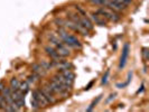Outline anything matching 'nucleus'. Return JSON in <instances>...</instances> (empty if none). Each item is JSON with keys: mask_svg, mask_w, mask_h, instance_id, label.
<instances>
[{"mask_svg": "<svg viewBox=\"0 0 149 112\" xmlns=\"http://www.w3.org/2000/svg\"><path fill=\"white\" fill-rule=\"evenodd\" d=\"M95 12H98L99 15H101L107 21L109 20V21H112V23H118V21L121 19V16H120L119 12L113 11V10L107 8V7H101V8L98 9Z\"/></svg>", "mask_w": 149, "mask_h": 112, "instance_id": "obj_1", "label": "nucleus"}, {"mask_svg": "<svg viewBox=\"0 0 149 112\" xmlns=\"http://www.w3.org/2000/svg\"><path fill=\"white\" fill-rule=\"evenodd\" d=\"M62 42L66 45L67 47H71V48H81L82 47V44L81 42L75 37L74 35H71L66 33L62 38Z\"/></svg>", "mask_w": 149, "mask_h": 112, "instance_id": "obj_2", "label": "nucleus"}, {"mask_svg": "<svg viewBox=\"0 0 149 112\" xmlns=\"http://www.w3.org/2000/svg\"><path fill=\"white\" fill-rule=\"evenodd\" d=\"M129 52H130V45L129 43H126L123 45V48H122V54H121V57H120V62H119V69H122L127 64V60L129 57Z\"/></svg>", "mask_w": 149, "mask_h": 112, "instance_id": "obj_3", "label": "nucleus"}, {"mask_svg": "<svg viewBox=\"0 0 149 112\" xmlns=\"http://www.w3.org/2000/svg\"><path fill=\"white\" fill-rule=\"evenodd\" d=\"M33 96L32 98H35V99H37V101H38V103L41 105V108H44V107H47L48 105V101L46 100V98L44 96V94L41 93V91L39 89H35L33 90Z\"/></svg>", "mask_w": 149, "mask_h": 112, "instance_id": "obj_4", "label": "nucleus"}, {"mask_svg": "<svg viewBox=\"0 0 149 112\" xmlns=\"http://www.w3.org/2000/svg\"><path fill=\"white\" fill-rule=\"evenodd\" d=\"M106 7L111 9V10H113V11H117V12H121V11H123V10H126V9L128 8L127 6L121 5V3L117 2V1H113V0H108Z\"/></svg>", "mask_w": 149, "mask_h": 112, "instance_id": "obj_5", "label": "nucleus"}, {"mask_svg": "<svg viewBox=\"0 0 149 112\" xmlns=\"http://www.w3.org/2000/svg\"><path fill=\"white\" fill-rule=\"evenodd\" d=\"M41 93L44 94V96L46 98V100L48 101V103L50 104H55L56 102H57V99H56V96H55V94L50 91V89H47L46 86L43 85V87L41 89Z\"/></svg>", "mask_w": 149, "mask_h": 112, "instance_id": "obj_6", "label": "nucleus"}, {"mask_svg": "<svg viewBox=\"0 0 149 112\" xmlns=\"http://www.w3.org/2000/svg\"><path fill=\"white\" fill-rule=\"evenodd\" d=\"M90 18H91L92 23L98 25V26H106L107 25V20L102 17L101 15H99L98 12H92L90 15Z\"/></svg>", "mask_w": 149, "mask_h": 112, "instance_id": "obj_7", "label": "nucleus"}, {"mask_svg": "<svg viewBox=\"0 0 149 112\" xmlns=\"http://www.w3.org/2000/svg\"><path fill=\"white\" fill-rule=\"evenodd\" d=\"M79 24H81L85 29H88L89 32H91V30H93V28H94V26H93V23L91 21V19L90 18H88L86 16H81L80 15V20H79Z\"/></svg>", "mask_w": 149, "mask_h": 112, "instance_id": "obj_8", "label": "nucleus"}, {"mask_svg": "<svg viewBox=\"0 0 149 112\" xmlns=\"http://www.w3.org/2000/svg\"><path fill=\"white\" fill-rule=\"evenodd\" d=\"M44 49H45V53L50 57V60H63V58L58 55V53L55 47H53V46H45Z\"/></svg>", "mask_w": 149, "mask_h": 112, "instance_id": "obj_9", "label": "nucleus"}, {"mask_svg": "<svg viewBox=\"0 0 149 112\" xmlns=\"http://www.w3.org/2000/svg\"><path fill=\"white\" fill-rule=\"evenodd\" d=\"M32 69H33V73L38 74L41 78L45 76V75L47 74V71L44 69V67L41 65V63H35V64H33V65H32Z\"/></svg>", "mask_w": 149, "mask_h": 112, "instance_id": "obj_10", "label": "nucleus"}, {"mask_svg": "<svg viewBox=\"0 0 149 112\" xmlns=\"http://www.w3.org/2000/svg\"><path fill=\"white\" fill-rule=\"evenodd\" d=\"M56 51H57L58 55H59L62 58H65V57H67V56L70 55L68 47H67L65 44H63V45H61L59 47H57V48H56Z\"/></svg>", "mask_w": 149, "mask_h": 112, "instance_id": "obj_11", "label": "nucleus"}, {"mask_svg": "<svg viewBox=\"0 0 149 112\" xmlns=\"http://www.w3.org/2000/svg\"><path fill=\"white\" fill-rule=\"evenodd\" d=\"M19 85H20V81L17 78H12L10 80V85H9V87H10L11 91L18 90V89H19Z\"/></svg>", "mask_w": 149, "mask_h": 112, "instance_id": "obj_12", "label": "nucleus"}, {"mask_svg": "<svg viewBox=\"0 0 149 112\" xmlns=\"http://www.w3.org/2000/svg\"><path fill=\"white\" fill-rule=\"evenodd\" d=\"M29 86H30V84H29V83H28L27 81L20 82V85H19V90H20V91H21V92H23L24 94H26V93H27V92L29 91V89H30Z\"/></svg>", "mask_w": 149, "mask_h": 112, "instance_id": "obj_13", "label": "nucleus"}, {"mask_svg": "<svg viewBox=\"0 0 149 112\" xmlns=\"http://www.w3.org/2000/svg\"><path fill=\"white\" fill-rule=\"evenodd\" d=\"M41 78V76L38 75V74H36V73H33L32 75H29L28 78H27V82L29 83V84H34V83H36L38 80Z\"/></svg>", "mask_w": 149, "mask_h": 112, "instance_id": "obj_14", "label": "nucleus"}, {"mask_svg": "<svg viewBox=\"0 0 149 112\" xmlns=\"http://www.w3.org/2000/svg\"><path fill=\"white\" fill-rule=\"evenodd\" d=\"M1 95L3 96V99H7L9 96H11V90H10V87H3L2 90H1Z\"/></svg>", "mask_w": 149, "mask_h": 112, "instance_id": "obj_15", "label": "nucleus"}, {"mask_svg": "<svg viewBox=\"0 0 149 112\" xmlns=\"http://www.w3.org/2000/svg\"><path fill=\"white\" fill-rule=\"evenodd\" d=\"M107 1H108V0H90V2H91L92 5L100 6V7H106Z\"/></svg>", "mask_w": 149, "mask_h": 112, "instance_id": "obj_16", "label": "nucleus"}, {"mask_svg": "<svg viewBox=\"0 0 149 112\" xmlns=\"http://www.w3.org/2000/svg\"><path fill=\"white\" fill-rule=\"evenodd\" d=\"M142 58H143L145 64H147V62L149 60V49L147 47H143L142 48Z\"/></svg>", "mask_w": 149, "mask_h": 112, "instance_id": "obj_17", "label": "nucleus"}, {"mask_svg": "<svg viewBox=\"0 0 149 112\" xmlns=\"http://www.w3.org/2000/svg\"><path fill=\"white\" fill-rule=\"evenodd\" d=\"M101 98H102V95H99V96H98V98H97V100H94V101H93V102H92V103L90 104V107H89V108H88V109H86V111H88V112L92 111V110H93V109H94V107H95V105H97V104H98V102H99L100 100H101Z\"/></svg>", "mask_w": 149, "mask_h": 112, "instance_id": "obj_18", "label": "nucleus"}, {"mask_svg": "<svg viewBox=\"0 0 149 112\" xmlns=\"http://www.w3.org/2000/svg\"><path fill=\"white\" fill-rule=\"evenodd\" d=\"M32 109L33 110H39L41 109V105L38 103L37 99H35V98H32Z\"/></svg>", "mask_w": 149, "mask_h": 112, "instance_id": "obj_19", "label": "nucleus"}, {"mask_svg": "<svg viewBox=\"0 0 149 112\" xmlns=\"http://www.w3.org/2000/svg\"><path fill=\"white\" fill-rule=\"evenodd\" d=\"M109 75H110V69H108V71L106 72V74L102 76V80H101V84H102V85H106V84L108 83Z\"/></svg>", "mask_w": 149, "mask_h": 112, "instance_id": "obj_20", "label": "nucleus"}, {"mask_svg": "<svg viewBox=\"0 0 149 112\" xmlns=\"http://www.w3.org/2000/svg\"><path fill=\"white\" fill-rule=\"evenodd\" d=\"M41 65L44 67V69H46L47 72L50 71V69H52L53 67H52V64H50V62H47V60H43L41 63Z\"/></svg>", "mask_w": 149, "mask_h": 112, "instance_id": "obj_21", "label": "nucleus"}, {"mask_svg": "<svg viewBox=\"0 0 149 112\" xmlns=\"http://www.w3.org/2000/svg\"><path fill=\"white\" fill-rule=\"evenodd\" d=\"M15 102H16L17 107H18L19 110H21L23 108H25V98H24V99H20V100H17Z\"/></svg>", "mask_w": 149, "mask_h": 112, "instance_id": "obj_22", "label": "nucleus"}, {"mask_svg": "<svg viewBox=\"0 0 149 112\" xmlns=\"http://www.w3.org/2000/svg\"><path fill=\"white\" fill-rule=\"evenodd\" d=\"M143 87H145V86H143V84H142V85L140 86V89L138 90V92H137V93H140V92H142V91H143Z\"/></svg>", "mask_w": 149, "mask_h": 112, "instance_id": "obj_23", "label": "nucleus"}, {"mask_svg": "<svg viewBox=\"0 0 149 112\" xmlns=\"http://www.w3.org/2000/svg\"><path fill=\"white\" fill-rule=\"evenodd\" d=\"M5 87V85H3V82H0V92H1V90Z\"/></svg>", "mask_w": 149, "mask_h": 112, "instance_id": "obj_24", "label": "nucleus"}]
</instances>
